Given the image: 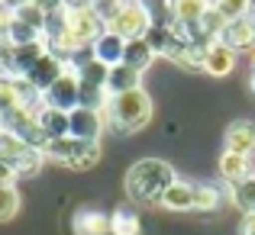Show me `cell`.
<instances>
[{"label": "cell", "instance_id": "obj_1", "mask_svg": "<svg viewBox=\"0 0 255 235\" xmlns=\"http://www.w3.org/2000/svg\"><path fill=\"white\" fill-rule=\"evenodd\" d=\"M174 167L162 158H142L126 171L123 177V190L126 200L132 206H155L162 200V193L174 184Z\"/></svg>", "mask_w": 255, "mask_h": 235}, {"label": "cell", "instance_id": "obj_2", "mask_svg": "<svg viewBox=\"0 0 255 235\" xmlns=\"http://www.w3.org/2000/svg\"><path fill=\"white\" fill-rule=\"evenodd\" d=\"M152 113H155L152 97L142 87H136V90H129V93L110 97V103H107V110H104V123L110 126L117 136H136V132H142L145 126L152 123Z\"/></svg>", "mask_w": 255, "mask_h": 235}, {"label": "cell", "instance_id": "obj_3", "mask_svg": "<svg viewBox=\"0 0 255 235\" xmlns=\"http://www.w3.org/2000/svg\"><path fill=\"white\" fill-rule=\"evenodd\" d=\"M42 155L62 167H71V171H91L100 161V142H81V139L65 136V139H52L42 149Z\"/></svg>", "mask_w": 255, "mask_h": 235}, {"label": "cell", "instance_id": "obj_4", "mask_svg": "<svg viewBox=\"0 0 255 235\" xmlns=\"http://www.w3.org/2000/svg\"><path fill=\"white\" fill-rule=\"evenodd\" d=\"M149 26H152L149 23V13H145L136 0H129V3H123V6H120V13L110 19V23H107V29L117 32L120 39H126V42H129V39H145Z\"/></svg>", "mask_w": 255, "mask_h": 235}, {"label": "cell", "instance_id": "obj_5", "mask_svg": "<svg viewBox=\"0 0 255 235\" xmlns=\"http://www.w3.org/2000/svg\"><path fill=\"white\" fill-rule=\"evenodd\" d=\"M107 123H104V113L97 110H84V106H75L68 113V136L71 139H81V142H100Z\"/></svg>", "mask_w": 255, "mask_h": 235}, {"label": "cell", "instance_id": "obj_6", "mask_svg": "<svg viewBox=\"0 0 255 235\" xmlns=\"http://www.w3.org/2000/svg\"><path fill=\"white\" fill-rule=\"evenodd\" d=\"M78 87H81V80H78L75 71L65 68V75L55 80V84L49 87V90L42 93V103L52 106V110H62V113H71L78 106Z\"/></svg>", "mask_w": 255, "mask_h": 235}, {"label": "cell", "instance_id": "obj_7", "mask_svg": "<svg viewBox=\"0 0 255 235\" xmlns=\"http://www.w3.org/2000/svg\"><path fill=\"white\" fill-rule=\"evenodd\" d=\"M71 235H110V213L91 203L78 206L71 213Z\"/></svg>", "mask_w": 255, "mask_h": 235}, {"label": "cell", "instance_id": "obj_8", "mask_svg": "<svg viewBox=\"0 0 255 235\" xmlns=\"http://www.w3.org/2000/svg\"><path fill=\"white\" fill-rule=\"evenodd\" d=\"M220 42H226L233 52H255V16H243V19H233V23H226L223 36H220Z\"/></svg>", "mask_w": 255, "mask_h": 235}, {"label": "cell", "instance_id": "obj_9", "mask_svg": "<svg viewBox=\"0 0 255 235\" xmlns=\"http://www.w3.org/2000/svg\"><path fill=\"white\" fill-rule=\"evenodd\" d=\"M62 75H65V62H62V58H55L52 52H45V55L39 58L29 71H26V80H29L39 93H45Z\"/></svg>", "mask_w": 255, "mask_h": 235}, {"label": "cell", "instance_id": "obj_10", "mask_svg": "<svg viewBox=\"0 0 255 235\" xmlns=\"http://www.w3.org/2000/svg\"><path fill=\"white\" fill-rule=\"evenodd\" d=\"M226 152H236V155H246L252 161L255 155V123L252 119H236V123L226 126V139H223Z\"/></svg>", "mask_w": 255, "mask_h": 235}, {"label": "cell", "instance_id": "obj_11", "mask_svg": "<svg viewBox=\"0 0 255 235\" xmlns=\"http://www.w3.org/2000/svg\"><path fill=\"white\" fill-rule=\"evenodd\" d=\"M236 52L230 49L226 42H210L207 45V55H204V71L210 78H226V75H233V68H236Z\"/></svg>", "mask_w": 255, "mask_h": 235}, {"label": "cell", "instance_id": "obj_12", "mask_svg": "<svg viewBox=\"0 0 255 235\" xmlns=\"http://www.w3.org/2000/svg\"><path fill=\"white\" fill-rule=\"evenodd\" d=\"M110 235H142V216L129 200L110 213Z\"/></svg>", "mask_w": 255, "mask_h": 235}, {"label": "cell", "instance_id": "obj_13", "mask_svg": "<svg viewBox=\"0 0 255 235\" xmlns=\"http://www.w3.org/2000/svg\"><path fill=\"white\" fill-rule=\"evenodd\" d=\"M220 177L226 180V187L243 184L246 177H252V161L246 155H236V152L223 149V155H220Z\"/></svg>", "mask_w": 255, "mask_h": 235}, {"label": "cell", "instance_id": "obj_14", "mask_svg": "<svg viewBox=\"0 0 255 235\" xmlns=\"http://www.w3.org/2000/svg\"><path fill=\"white\" fill-rule=\"evenodd\" d=\"M94 49V58H97L100 65H107V68H113V65H123V49H126V39H120L117 32L107 29L104 36L97 39V42L91 45Z\"/></svg>", "mask_w": 255, "mask_h": 235}, {"label": "cell", "instance_id": "obj_15", "mask_svg": "<svg viewBox=\"0 0 255 235\" xmlns=\"http://www.w3.org/2000/svg\"><path fill=\"white\" fill-rule=\"evenodd\" d=\"M158 206H165V210H171V213H191L194 210V184H187V180H174L168 190L162 193Z\"/></svg>", "mask_w": 255, "mask_h": 235}, {"label": "cell", "instance_id": "obj_16", "mask_svg": "<svg viewBox=\"0 0 255 235\" xmlns=\"http://www.w3.org/2000/svg\"><path fill=\"white\" fill-rule=\"evenodd\" d=\"M136 87H142V75H139V71H132L129 65H113L110 68V75H107V93H110V97L129 93V90H136Z\"/></svg>", "mask_w": 255, "mask_h": 235}, {"label": "cell", "instance_id": "obj_17", "mask_svg": "<svg viewBox=\"0 0 255 235\" xmlns=\"http://www.w3.org/2000/svg\"><path fill=\"white\" fill-rule=\"evenodd\" d=\"M155 58L158 55L149 49V42H145V39H129V42H126V49H123V65H129L132 71H139V75H142V71H149Z\"/></svg>", "mask_w": 255, "mask_h": 235}, {"label": "cell", "instance_id": "obj_18", "mask_svg": "<svg viewBox=\"0 0 255 235\" xmlns=\"http://www.w3.org/2000/svg\"><path fill=\"white\" fill-rule=\"evenodd\" d=\"M207 10H210V0H171V23L197 26Z\"/></svg>", "mask_w": 255, "mask_h": 235}, {"label": "cell", "instance_id": "obj_19", "mask_svg": "<svg viewBox=\"0 0 255 235\" xmlns=\"http://www.w3.org/2000/svg\"><path fill=\"white\" fill-rule=\"evenodd\" d=\"M36 123L42 126V132L49 136V142H52V139H65V136H68V113H62V110L42 106V110L36 113Z\"/></svg>", "mask_w": 255, "mask_h": 235}, {"label": "cell", "instance_id": "obj_20", "mask_svg": "<svg viewBox=\"0 0 255 235\" xmlns=\"http://www.w3.org/2000/svg\"><path fill=\"white\" fill-rule=\"evenodd\" d=\"M220 203H223V187H217V184H194V210L213 213V210H220Z\"/></svg>", "mask_w": 255, "mask_h": 235}, {"label": "cell", "instance_id": "obj_21", "mask_svg": "<svg viewBox=\"0 0 255 235\" xmlns=\"http://www.w3.org/2000/svg\"><path fill=\"white\" fill-rule=\"evenodd\" d=\"M107 103H110V93H107V87L84 84V80H81V87H78V106L104 113V110H107Z\"/></svg>", "mask_w": 255, "mask_h": 235}, {"label": "cell", "instance_id": "obj_22", "mask_svg": "<svg viewBox=\"0 0 255 235\" xmlns=\"http://www.w3.org/2000/svg\"><path fill=\"white\" fill-rule=\"evenodd\" d=\"M230 200H233V206H236L243 216L255 213V174H252V177H246L243 184L230 187Z\"/></svg>", "mask_w": 255, "mask_h": 235}, {"label": "cell", "instance_id": "obj_23", "mask_svg": "<svg viewBox=\"0 0 255 235\" xmlns=\"http://www.w3.org/2000/svg\"><path fill=\"white\" fill-rule=\"evenodd\" d=\"M39 39H42V32L13 19V13H10V26H6V36H3L6 45H29V42H39Z\"/></svg>", "mask_w": 255, "mask_h": 235}, {"label": "cell", "instance_id": "obj_24", "mask_svg": "<svg viewBox=\"0 0 255 235\" xmlns=\"http://www.w3.org/2000/svg\"><path fill=\"white\" fill-rule=\"evenodd\" d=\"M149 13L152 26H171V0H136Z\"/></svg>", "mask_w": 255, "mask_h": 235}, {"label": "cell", "instance_id": "obj_25", "mask_svg": "<svg viewBox=\"0 0 255 235\" xmlns=\"http://www.w3.org/2000/svg\"><path fill=\"white\" fill-rule=\"evenodd\" d=\"M213 10H217L226 23H233V19H243V16L252 13V0H213Z\"/></svg>", "mask_w": 255, "mask_h": 235}, {"label": "cell", "instance_id": "obj_26", "mask_svg": "<svg viewBox=\"0 0 255 235\" xmlns=\"http://www.w3.org/2000/svg\"><path fill=\"white\" fill-rule=\"evenodd\" d=\"M42 161H45V155L39 149H26L23 155L16 158V164H13V174H16V177H32V174H39Z\"/></svg>", "mask_w": 255, "mask_h": 235}, {"label": "cell", "instance_id": "obj_27", "mask_svg": "<svg viewBox=\"0 0 255 235\" xmlns=\"http://www.w3.org/2000/svg\"><path fill=\"white\" fill-rule=\"evenodd\" d=\"M26 149H29V145H26V142H19V139L16 136H13V132H0V161H3V164H16V158L19 155H23V152Z\"/></svg>", "mask_w": 255, "mask_h": 235}, {"label": "cell", "instance_id": "obj_28", "mask_svg": "<svg viewBox=\"0 0 255 235\" xmlns=\"http://www.w3.org/2000/svg\"><path fill=\"white\" fill-rule=\"evenodd\" d=\"M13 19H19V23L32 26V29H39V32L45 29V10H42V6H36L32 0H26L23 6H16V10H13Z\"/></svg>", "mask_w": 255, "mask_h": 235}, {"label": "cell", "instance_id": "obj_29", "mask_svg": "<svg viewBox=\"0 0 255 235\" xmlns=\"http://www.w3.org/2000/svg\"><path fill=\"white\" fill-rule=\"evenodd\" d=\"M16 213H19V190L13 184H3L0 187V223H10Z\"/></svg>", "mask_w": 255, "mask_h": 235}, {"label": "cell", "instance_id": "obj_30", "mask_svg": "<svg viewBox=\"0 0 255 235\" xmlns=\"http://www.w3.org/2000/svg\"><path fill=\"white\" fill-rule=\"evenodd\" d=\"M107 75H110V68L100 65L97 58H91L84 68H78V80H84V84H97V87H107Z\"/></svg>", "mask_w": 255, "mask_h": 235}, {"label": "cell", "instance_id": "obj_31", "mask_svg": "<svg viewBox=\"0 0 255 235\" xmlns=\"http://www.w3.org/2000/svg\"><path fill=\"white\" fill-rule=\"evenodd\" d=\"M94 6V0H62V10H68V13H75V10H91Z\"/></svg>", "mask_w": 255, "mask_h": 235}, {"label": "cell", "instance_id": "obj_32", "mask_svg": "<svg viewBox=\"0 0 255 235\" xmlns=\"http://www.w3.org/2000/svg\"><path fill=\"white\" fill-rule=\"evenodd\" d=\"M13 180H16V174H13V167L0 161V187H3V184H13Z\"/></svg>", "mask_w": 255, "mask_h": 235}, {"label": "cell", "instance_id": "obj_33", "mask_svg": "<svg viewBox=\"0 0 255 235\" xmlns=\"http://www.w3.org/2000/svg\"><path fill=\"white\" fill-rule=\"evenodd\" d=\"M239 232H243V235H255V213L243 216V226H239Z\"/></svg>", "mask_w": 255, "mask_h": 235}, {"label": "cell", "instance_id": "obj_34", "mask_svg": "<svg viewBox=\"0 0 255 235\" xmlns=\"http://www.w3.org/2000/svg\"><path fill=\"white\" fill-rule=\"evenodd\" d=\"M36 6H42L45 13H52V10H62V0H32Z\"/></svg>", "mask_w": 255, "mask_h": 235}, {"label": "cell", "instance_id": "obj_35", "mask_svg": "<svg viewBox=\"0 0 255 235\" xmlns=\"http://www.w3.org/2000/svg\"><path fill=\"white\" fill-rule=\"evenodd\" d=\"M6 26H10V10H6V6L0 3V39L6 36Z\"/></svg>", "mask_w": 255, "mask_h": 235}, {"label": "cell", "instance_id": "obj_36", "mask_svg": "<svg viewBox=\"0 0 255 235\" xmlns=\"http://www.w3.org/2000/svg\"><path fill=\"white\" fill-rule=\"evenodd\" d=\"M249 87H252V93H255V71H252V78H249Z\"/></svg>", "mask_w": 255, "mask_h": 235}, {"label": "cell", "instance_id": "obj_37", "mask_svg": "<svg viewBox=\"0 0 255 235\" xmlns=\"http://www.w3.org/2000/svg\"><path fill=\"white\" fill-rule=\"evenodd\" d=\"M252 71H255V52H252Z\"/></svg>", "mask_w": 255, "mask_h": 235}, {"label": "cell", "instance_id": "obj_38", "mask_svg": "<svg viewBox=\"0 0 255 235\" xmlns=\"http://www.w3.org/2000/svg\"><path fill=\"white\" fill-rule=\"evenodd\" d=\"M0 132H3V116H0Z\"/></svg>", "mask_w": 255, "mask_h": 235}, {"label": "cell", "instance_id": "obj_39", "mask_svg": "<svg viewBox=\"0 0 255 235\" xmlns=\"http://www.w3.org/2000/svg\"><path fill=\"white\" fill-rule=\"evenodd\" d=\"M252 13H255V0H252Z\"/></svg>", "mask_w": 255, "mask_h": 235}, {"label": "cell", "instance_id": "obj_40", "mask_svg": "<svg viewBox=\"0 0 255 235\" xmlns=\"http://www.w3.org/2000/svg\"><path fill=\"white\" fill-rule=\"evenodd\" d=\"M210 3H213V0H210Z\"/></svg>", "mask_w": 255, "mask_h": 235}]
</instances>
